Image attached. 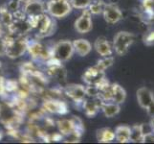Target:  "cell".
Here are the masks:
<instances>
[{
    "instance_id": "cb8c5ba5",
    "label": "cell",
    "mask_w": 154,
    "mask_h": 144,
    "mask_svg": "<svg viewBox=\"0 0 154 144\" xmlns=\"http://www.w3.org/2000/svg\"><path fill=\"white\" fill-rule=\"evenodd\" d=\"M105 4L106 3L103 0H92V2L90 3L87 9L90 11V13L92 14H100L103 12Z\"/></svg>"
},
{
    "instance_id": "52a82bcc",
    "label": "cell",
    "mask_w": 154,
    "mask_h": 144,
    "mask_svg": "<svg viewBox=\"0 0 154 144\" xmlns=\"http://www.w3.org/2000/svg\"><path fill=\"white\" fill-rule=\"evenodd\" d=\"M74 53V47L73 42L67 40H60L54 43L53 45V54L52 57H54L60 62H67L73 57Z\"/></svg>"
},
{
    "instance_id": "7402d4cb",
    "label": "cell",
    "mask_w": 154,
    "mask_h": 144,
    "mask_svg": "<svg viewBox=\"0 0 154 144\" xmlns=\"http://www.w3.org/2000/svg\"><path fill=\"white\" fill-rule=\"evenodd\" d=\"M143 138H144V132L142 125H134L130 127V142L143 143Z\"/></svg>"
},
{
    "instance_id": "8fae6325",
    "label": "cell",
    "mask_w": 154,
    "mask_h": 144,
    "mask_svg": "<svg viewBox=\"0 0 154 144\" xmlns=\"http://www.w3.org/2000/svg\"><path fill=\"white\" fill-rule=\"evenodd\" d=\"M103 78H105L104 71L100 70L96 66L87 68L82 74V80L86 86H97Z\"/></svg>"
},
{
    "instance_id": "9c48e42d",
    "label": "cell",
    "mask_w": 154,
    "mask_h": 144,
    "mask_svg": "<svg viewBox=\"0 0 154 144\" xmlns=\"http://www.w3.org/2000/svg\"><path fill=\"white\" fill-rule=\"evenodd\" d=\"M41 109L45 113L51 114H58V115H65L69 113L68 105L61 99H44L42 103Z\"/></svg>"
},
{
    "instance_id": "d6a6232c",
    "label": "cell",
    "mask_w": 154,
    "mask_h": 144,
    "mask_svg": "<svg viewBox=\"0 0 154 144\" xmlns=\"http://www.w3.org/2000/svg\"><path fill=\"white\" fill-rule=\"evenodd\" d=\"M147 114L149 115L150 117L154 116V99L152 100V102L147 106V108L146 109Z\"/></svg>"
},
{
    "instance_id": "3957f363",
    "label": "cell",
    "mask_w": 154,
    "mask_h": 144,
    "mask_svg": "<svg viewBox=\"0 0 154 144\" xmlns=\"http://www.w3.org/2000/svg\"><path fill=\"white\" fill-rule=\"evenodd\" d=\"M27 52L34 61L36 62H46L52 57L53 54V46H48L43 42H41L38 39L30 40Z\"/></svg>"
},
{
    "instance_id": "ac0fdd59",
    "label": "cell",
    "mask_w": 154,
    "mask_h": 144,
    "mask_svg": "<svg viewBox=\"0 0 154 144\" xmlns=\"http://www.w3.org/2000/svg\"><path fill=\"white\" fill-rule=\"evenodd\" d=\"M126 99L125 89L119 84H111V102L123 104Z\"/></svg>"
},
{
    "instance_id": "5bb4252c",
    "label": "cell",
    "mask_w": 154,
    "mask_h": 144,
    "mask_svg": "<svg viewBox=\"0 0 154 144\" xmlns=\"http://www.w3.org/2000/svg\"><path fill=\"white\" fill-rule=\"evenodd\" d=\"M103 103V101L100 99V97L96 98H88L83 101L82 109L84 110V114L89 118H92V117L96 116L100 110V107H102Z\"/></svg>"
},
{
    "instance_id": "277c9868",
    "label": "cell",
    "mask_w": 154,
    "mask_h": 144,
    "mask_svg": "<svg viewBox=\"0 0 154 144\" xmlns=\"http://www.w3.org/2000/svg\"><path fill=\"white\" fill-rule=\"evenodd\" d=\"M72 9L69 0H48L46 2V13L53 18H64Z\"/></svg>"
},
{
    "instance_id": "30bf717a",
    "label": "cell",
    "mask_w": 154,
    "mask_h": 144,
    "mask_svg": "<svg viewBox=\"0 0 154 144\" xmlns=\"http://www.w3.org/2000/svg\"><path fill=\"white\" fill-rule=\"evenodd\" d=\"M92 14L90 11L86 8L82 10V14L76 19L74 26L75 30L79 34H87L93 28V22H92Z\"/></svg>"
},
{
    "instance_id": "7a4b0ae2",
    "label": "cell",
    "mask_w": 154,
    "mask_h": 144,
    "mask_svg": "<svg viewBox=\"0 0 154 144\" xmlns=\"http://www.w3.org/2000/svg\"><path fill=\"white\" fill-rule=\"evenodd\" d=\"M7 41L6 56L10 59H17L27 52L29 39L26 36L17 37L11 34H5Z\"/></svg>"
},
{
    "instance_id": "9a60e30c",
    "label": "cell",
    "mask_w": 154,
    "mask_h": 144,
    "mask_svg": "<svg viewBox=\"0 0 154 144\" xmlns=\"http://www.w3.org/2000/svg\"><path fill=\"white\" fill-rule=\"evenodd\" d=\"M94 48L98 54L102 57L112 56L113 54V46L104 37H100L95 40Z\"/></svg>"
},
{
    "instance_id": "ffe728a7",
    "label": "cell",
    "mask_w": 154,
    "mask_h": 144,
    "mask_svg": "<svg viewBox=\"0 0 154 144\" xmlns=\"http://www.w3.org/2000/svg\"><path fill=\"white\" fill-rule=\"evenodd\" d=\"M96 137L100 143H110L115 140V133L110 128H102L97 130Z\"/></svg>"
},
{
    "instance_id": "d4e9b609",
    "label": "cell",
    "mask_w": 154,
    "mask_h": 144,
    "mask_svg": "<svg viewBox=\"0 0 154 144\" xmlns=\"http://www.w3.org/2000/svg\"><path fill=\"white\" fill-rule=\"evenodd\" d=\"M113 63H114V58L112 56H106V57H103L100 60L97 62L96 66L100 68V70L105 72L106 69H108L110 66H113Z\"/></svg>"
},
{
    "instance_id": "ba28073f",
    "label": "cell",
    "mask_w": 154,
    "mask_h": 144,
    "mask_svg": "<svg viewBox=\"0 0 154 144\" xmlns=\"http://www.w3.org/2000/svg\"><path fill=\"white\" fill-rule=\"evenodd\" d=\"M63 94L75 103L78 108L82 109L83 101L86 99L85 87L79 84H69L63 88Z\"/></svg>"
},
{
    "instance_id": "e0dca14e",
    "label": "cell",
    "mask_w": 154,
    "mask_h": 144,
    "mask_svg": "<svg viewBox=\"0 0 154 144\" xmlns=\"http://www.w3.org/2000/svg\"><path fill=\"white\" fill-rule=\"evenodd\" d=\"M72 42H73L74 51H75V53H77L79 57L87 56L92 50L91 43L85 39H78Z\"/></svg>"
},
{
    "instance_id": "4316f807",
    "label": "cell",
    "mask_w": 154,
    "mask_h": 144,
    "mask_svg": "<svg viewBox=\"0 0 154 144\" xmlns=\"http://www.w3.org/2000/svg\"><path fill=\"white\" fill-rule=\"evenodd\" d=\"M69 1H70L73 9L83 10L88 8L90 3L92 2V0H69Z\"/></svg>"
},
{
    "instance_id": "2e32d148",
    "label": "cell",
    "mask_w": 154,
    "mask_h": 144,
    "mask_svg": "<svg viewBox=\"0 0 154 144\" xmlns=\"http://www.w3.org/2000/svg\"><path fill=\"white\" fill-rule=\"evenodd\" d=\"M154 99V94L149 88L146 87L140 88L137 90V101L142 109L146 110Z\"/></svg>"
},
{
    "instance_id": "4dcf8cb0",
    "label": "cell",
    "mask_w": 154,
    "mask_h": 144,
    "mask_svg": "<svg viewBox=\"0 0 154 144\" xmlns=\"http://www.w3.org/2000/svg\"><path fill=\"white\" fill-rule=\"evenodd\" d=\"M6 49H7V41L5 35L0 37V57L6 56Z\"/></svg>"
},
{
    "instance_id": "603a6c76",
    "label": "cell",
    "mask_w": 154,
    "mask_h": 144,
    "mask_svg": "<svg viewBox=\"0 0 154 144\" xmlns=\"http://www.w3.org/2000/svg\"><path fill=\"white\" fill-rule=\"evenodd\" d=\"M13 21V13L8 9L7 5L0 7V22L5 27H8Z\"/></svg>"
},
{
    "instance_id": "83f0119b",
    "label": "cell",
    "mask_w": 154,
    "mask_h": 144,
    "mask_svg": "<svg viewBox=\"0 0 154 144\" xmlns=\"http://www.w3.org/2000/svg\"><path fill=\"white\" fill-rule=\"evenodd\" d=\"M85 92L88 98H96L100 96V90L96 86H86Z\"/></svg>"
},
{
    "instance_id": "5b68a950",
    "label": "cell",
    "mask_w": 154,
    "mask_h": 144,
    "mask_svg": "<svg viewBox=\"0 0 154 144\" xmlns=\"http://www.w3.org/2000/svg\"><path fill=\"white\" fill-rule=\"evenodd\" d=\"M135 40L134 35L127 31L118 32L113 39V50L118 56H125L133 44Z\"/></svg>"
},
{
    "instance_id": "484cf974",
    "label": "cell",
    "mask_w": 154,
    "mask_h": 144,
    "mask_svg": "<svg viewBox=\"0 0 154 144\" xmlns=\"http://www.w3.org/2000/svg\"><path fill=\"white\" fill-rule=\"evenodd\" d=\"M19 84L15 81V80H5V84H4V88H5V91L6 93H13V92H17V90L18 89Z\"/></svg>"
},
{
    "instance_id": "8d00e7d4",
    "label": "cell",
    "mask_w": 154,
    "mask_h": 144,
    "mask_svg": "<svg viewBox=\"0 0 154 144\" xmlns=\"http://www.w3.org/2000/svg\"><path fill=\"white\" fill-rule=\"evenodd\" d=\"M1 138H2V133L0 132V140H1Z\"/></svg>"
},
{
    "instance_id": "44dd1931",
    "label": "cell",
    "mask_w": 154,
    "mask_h": 144,
    "mask_svg": "<svg viewBox=\"0 0 154 144\" xmlns=\"http://www.w3.org/2000/svg\"><path fill=\"white\" fill-rule=\"evenodd\" d=\"M103 114L107 118H111L117 115L121 110V107L119 104L114 102H103L102 107H100Z\"/></svg>"
},
{
    "instance_id": "d6986e66",
    "label": "cell",
    "mask_w": 154,
    "mask_h": 144,
    "mask_svg": "<svg viewBox=\"0 0 154 144\" xmlns=\"http://www.w3.org/2000/svg\"><path fill=\"white\" fill-rule=\"evenodd\" d=\"M115 139L119 143L130 142V127L126 125H120L115 129Z\"/></svg>"
},
{
    "instance_id": "7c38bea8",
    "label": "cell",
    "mask_w": 154,
    "mask_h": 144,
    "mask_svg": "<svg viewBox=\"0 0 154 144\" xmlns=\"http://www.w3.org/2000/svg\"><path fill=\"white\" fill-rule=\"evenodd\" d=\"M23 12L28 18L46 13V2L43 0H32L23 4Z\"/></svg>"
},
{
    "instance_id": "8992f818",
    "label": "cell",
    "mask_w": 154,
    "mask_h": 144,
    "mask_svg": "<svg viewBox=\"0 0 154 144\" xmlns=\"http://www.w3.org/2000/svg\"><path fill=\"white\" fill-rule=\"evenodd\" d=\"M57 127L58 133H60L63 136L70 135L74 132L79 133V135L82 136L84 132L82 121L77 116H73L72 118H62L57 120Z\"/></svg>"
},
{
    "instance_id": "e575fe53",
    "label": "cell",
    "mask_w": 154,
    "mask_h": 144,
    "mask_svg": "<svg viewBox=\"0 0 154 144\" xmlns=\"http://www.w3.org/2000/svg\"><path fill=\"white\" fill-rule=\"evenodd\" d=\"M19 1L21 2V3H27V2H29V1H32V0H19Z\"/></svg>"
},
{
    "instance_id": "4fadbf2b",
    "label": "cell",
    "mask_w": 154,
    "mask_h": 144,
    "mask_svg": "<svg viewBox=\"0 0 154 144\" xmlns=\"http://www.w3.org/2000/svg\"><path fill=\"white\" fill-rule=\"evenodd\" d=\"M103 18L109 24L118 23L119 21L123 19V13L120 8L115 4H105V7L103 12Z\"/></svg>"
},
{
    "instance_id": "f546056e",
    "label": "cell",
    "mask_w": 154,
    "mask_h": 144,
    "mask_svg": "<svg viewBox=\"0 0 154 144\" xmlns=\"http://www.w3.org/2000/svg\"><path fill=\"white\" fill-rule=\"evenodd\" d=\"M20 5H21V2L19 0H10L9 3L7 4V7L11 12L14 13L15 11L20 9Z\"/></svg>"
},
{
    "instance_id": "f1b7e54d",
    "label": "cell",
    "mask_w": 154,
    "mask_h": 144,
    "mask_svg": "<svg viewBox=\"0 0 154 144\" xmlns=\"http://www.w3.org/2000/svg\"><path fill=\"white\" fill-rule=\"evenodd\" d=\"M143 41H144V43L147 46L154 45V30L147 32L144 36V38H143Z\"/></svg>"
},
{
    "instance_id": "d590c367",
    "label": "cell",
    "mask_w": 154,
    "mask_h": 144,
    "mask_svg": "<svg viewBox=\"0 0 154 144\" xmlns=\"http://www.w3.org/2000/svg\"><path fill=\"white\" fill-rule=\"evenodd\" d=\"M1 72H2V62H0V76H1Z\"/></svg>"
},
{
    "instance_id": "1f68e13d",
    "label": "cell",
    "mask_w": 154,
    "mask_h": 144,
    "mask_svg": "<svg viewBox=\"0 0 154 144\" xmlns=\"http://www.w3.org/2000/svg\"><path fill=\"white\" fill-rule=\"evenodd\" d=\"M143 143H154V134L152 132L146 133V134L144 135Z\"/></svg>"
},
{
    "instance_id": "6da1fadb",
    "label": "cell",
    "mask_w": 154,
    "mask_h": 144,
    "mask_svg": "<svg viewBox=\"0 0 154 144\" xmlns=\"http://www.w3.org/2000/svg\"><path fill=\"white\" fill-rule=\"evenodd\" d=\"M31 23L32 29L36 31V39L42 40L51 37L55 34L56 31V21L55 18L44 13L33 18H28Z\"/></svg>"
},
{
    "instance_id": "836d02e7",
    "label": "cell",
    "mask_w": 154,
    "mask_h": 144,
    "mask_svg": "<svg viewBox=\"0 0 154 144\" xmlns=\"http://www.w3.org/2000/svg\"><path fill=\"white\" fill-rule=\"evenodd\" d=\"M149 127H150L151 132L154 134V116L151 117V119H150V121H149Z\"/></svg>"
}]
</instances>
